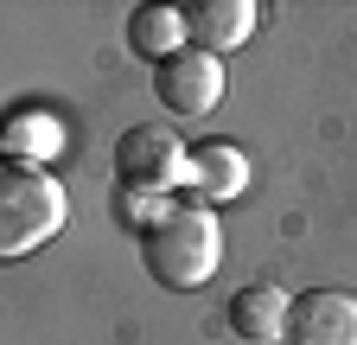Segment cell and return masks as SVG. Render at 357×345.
<instances>
[{
	"instance_id": "8992f818",
	"label": "cell",
	"mask_w": 357,
	"mask_h": 345,
	"mask_svg": "<svg viewBox=\"0 0 357 345\" xmlns=\"http://www.w3.org/2000/svg\"><path fill=\"white\" fill-rule=\"evenodd\" d=\"M178 186H192L198 205L211 211V205H223V198H243L249 160H243V147H230V141H204V147L185 154V179H178Z\"/></svg>"
},
{
	"instance_id": "5b68a950",
	"label": "cell",
	"mask_w": 357,
	"mask_h": 345,
	"mask_svg": "<svg viewBox=\"0 0 357 345\" xmlns=\"http://www.w3.org/2000/svg\"><path fill=\"white\" fill-rule=\"evenodd\" d=\"M281 345H357V294L351 288H306V294H294Z\"/></svg>"
},
{
	"instance_id": "277c9868",
	"label": "cell",
	"mask_w": 357,
	"mask_h": 345,
	"mask_svg": "<svg viewBox=\"0 0 357 345\" xmlns=\"http://www.w3.org/2000/svg\"><path fill=\"white\" fill-rule=\"evenodd\" d=\"M153 96H160V109L166 115H178V122H204L217 103H223V64L211 58V52H178V58H166V64H153Z\"/></svg>"
},
{
	"instance_id": "6da1fadb",
	"label": "cell",
	"mask_w": 357,
	"mask_h": 345,
	"mask_svg": "<svg viewBox=\"0 0 357 345\" xmlns=\"http://www.w3.org/2000/svg\"><path fill=\"white\" fill-rule=\"evenodd\" d=\"M223 263V230H217V211L204 205H172V211H153L141 224V269L172 288V294H192L217 275Z\"/></svg>"
},
{
	"instance_id": "7a4b0ae2",
	"label": "cell",
	"mask_w": 357,
	"mask_h": 345,
	"mask_svg": "<svg viewBox=\"0 0 357 345\" xmlns=\"http://www.w3.org/2000/svg\"><path fill=\"white\" fill-rule=\"evenodd\" d=\"M64 218V186L45 166H0V263H20L38 243H52Z\"/></svg>"
},
{
	"instance_id": "ba28073f",
	"label": "cell",
	"mask_w": 357,
	"mask_h": 345,
	"mask_svg": "<svg viewBox=\"0 0 357 345\" xmlns=\"http://www.w3.org/2000/svg\"><path fill=\"white\" fill-rule=\"evenodd\" d=\"M287 307H294V294H281L275 281H249V288L230 294L223 326H230L236 339H249V345H275L287 332Z\"/></svg>"
},
{
	"instance_id": "9c48e42d",
	"label": "cell",
	"mask_w": 357,
	"mask_h": 345,
	"mask_svg": "<svg viewBox=\"0 0 357 345\" xmlns=\"http://www.w3.org/2000/svg\"><path fill=\"white\" fill-rule=\"evenodd\" d=\"M128 52L147 58V64H166L185 52V7H166V0H147V7L128 13Z\"/></svg>"
},
{
	"instance_id": "52a82bcc",
	"label": "cell",
	"mask_w": 357,
	"mask_h": 345,
	"mask_svg": "<svg viewBox=\"0 0 357 345\" xmlns=\"http://www.w3.org/2000/svg\"><path fill=\"white\" fill-rule=\"evenodd\" d=\"M255 26H261L255 0H204V7H185V45L217 58V52H236Z\"/></svg>"
},
{
	"instance_id": "3957f363",
	"label": "cell",
	"mask_w": 357,
	"mask_h": 345,
	"mask_svg": "<svg viewBox=\"0 0 357 345\" xmlns=\"http://www.w3.org/2000/svg\"><path fill=\"white\" fill-rule=\"evenodd\" d=\"M115 179L121 192L147 198V192H172L178 179H185V147H178L172 128L147 122V128H121L115 141Z\"/></svg>"
}]
</instances>
